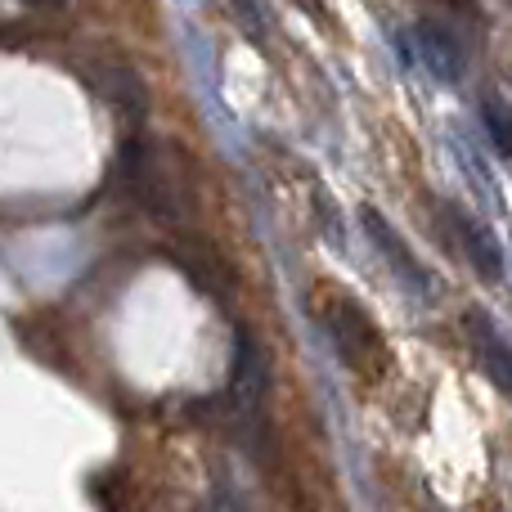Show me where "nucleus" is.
I'll return each instance as SVG.
<instances>
[{"mask_svg":"<svg viewBox=\"0 0 512 512\" xmlns=\"http://www.w3.org/2000/svg\"><path fill=\"white\" fill-rule=\"evenodd\" d=\"M310 310H315L324 337L333 342L337 360H342L346 373H355L360 382H378L387 373V337H382L378 319L351 297V292L333 288V283H319L315 297H310Z\"/></svg>","mask_w":512,"mask_h":512,"instance_id":"obj_1","label":"nucleus"},{"mask_svg":"<svg viewBox=\"0 0 512 512\" xmlns=\"http://www.w3.org/2000/svg\"><path fill=\"white\" fill-rule=\"evenodd\" d=\"M360 225H364V234H369V243L378 248V256L391 265V270H396V279L405 283L414 297L432 301L436 297V279L427 274V265L418 261L414 252H409V243L396 234V225L382 221V212H373V207H364V212H360Z\"/></svg>","mask_w":512,"mask_h":512,"instance_id":"obj_5","label":"nucleus"},{"mask_svg":"<svg viewBox=\"0 0 512 512\" xmlns=\"http://www.w3.org/2000/svg\"><path fill=\"white\" fill-rule=\"evenodd\" d=\"M198 512H248V504H243V495L234 486H216L212 495L203 499V508Z\"/></svg>","mask_w":512,"mask_h":512,"instance_id":"obj_9","label":"nucleus"},{"mask_svg":"<svg viewBox=\"0 0 512 512\" xmlns=\"http://www.w3.org/2000/svg\"><path fill=\"white\" fill-rule=\"evenodd\" d=\"M463 333H468V346H472V355H477V369L486 373L504 396H512V342L495 328V319H486L481 310H468Z\"/></svg>","mask_w":512,"mask_h":512,"instance_id":"obj_6","label":"nucleus"},{"mask_svg":"<svg viewBox=\"0 0 512 512\" xmlns=\"http://www.w3.org/2000/svg\"><path fill=\"white\" fill-rule=\"evenodd\" d=\"M481 117H486V131H490V144H495L499 153H512V108L504 99H490L481 104Z\"/></svg>","mask_w":512,"mask_h":512,"instance_id":"obj_8","label":"nucleus"},{"mask_svg":"<svg viewBox=\"0 0 512 512\" xmlns=\"http://www.w3.org/2000/svg\"><path fill=\"white\" fill-rule=\"evenodd\" d=\"M265 396H270V360H265V346L256 342L248 328H239V333H234V369H230L225 405H230V418L243 436L265 432Z\"/></svg>","mask_w":512,"mask_h":512,"instance_id":"obj_2","label":"nucleus"},{"mask_svg":"<svg viewBox=\"0 0 512 512\" xmlns=\"http://www.w3.org/2000/svg\"><path fill=\"white\" fill-rule=\"evenodd\" d=\"M432 212H436V230H441L445 248L459 252V261H468L481 279H504V252H499L495 234L468 212V207L450 203V198H432Z\"/></svg>","mask_w":512,"mask_h":512,"instance_id":"obj_3","label":"nucleus"},{"mask_svg":"<svg viewBox=\"0 0 512 512\" xmlns=\"http://www.w3.org/2000/svg\"><path fill=\"white\" fill-rule=\"evenodd\" d=\"M409 41H414V50H418V63H423L436 81H459L463 77V63L468 59H463L459 36H454L445 23H436V18H418V23L409 27Z\"/></svg>","mask_w":512,"mask_h":512,"instance_id":"obj_7","label":"nucleus"},{"mask_svg":"<svg viewBox=\"0 0 512 512\" xmlns=\"http://www.w3.org/2000/svg\"><path fill=\"white\" fill-rule=\"evenodd\" d=\"M131 185L135 194L144 198V207H149L158 221H185L189 216V185L171 171V158L162 149H153V144H135V162H131Z\"/></svg>","mask_w":512,"mask_h":512,"instance_id":"obj_4","label":"nucleus"}]
</instances>
